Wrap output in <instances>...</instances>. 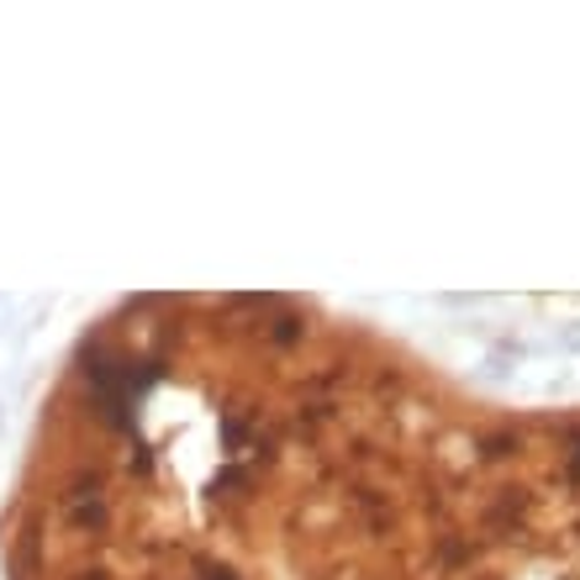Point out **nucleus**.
<instances>
[{
    "label": "nucleus",
    "instance_id": "nucleus-1",
    "mask_svg": "<svg viewBox=\"0 0 580 580\" xmlns=\"http://www.w3.org/2000/svg\"><path fill=\"white\" fill-rule=\"evenodd\" d=\"M343 322L138 301L63 369L0 518L5 580H280L296 443Z\"/></svg>",
    "mask_w": 580,
    "mask_h": 580
}]
</instances>
